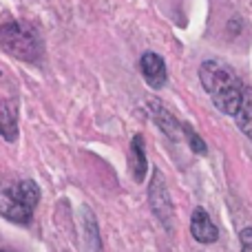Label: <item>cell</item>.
Segmentation results:
<instances>
[{"label":"cell","instance_id":"ba28073f","mask_svg":"<svg viewBox=\"0 0 252 252\" xmlns=\"http://www.w3.org/2000/svg\"><path fill=\"white\" fill-rule=\"evenodd\" d=\"M0 135L7 142H16L18 137V109L16 102H4L0 106Z\"/></svg>","mask_w":252,"mask_h":252},{"label":"cell","instance_id":"277c9868","mask_svg":"<svg viewBox=\"0 0 252 252\" xmlns=\"http://www.w3.org/2000/svg\"><path fill=\"white\" fill-rule=\"evenodd\" d=\"M148 201H151L153 215L161 221V226L164 228L173 226V217H175L173 201H170L168 188H166V182H164V175H161L159 170H155V175H153L151 188H148Z\"/></svg>","mask_w":252,"mask_h":252},{"label":"cell","instance_id":"52a82bcc","mask_svg":"<svg viewBox=\"0 0 252 252\" xmlns=\"http://www.w3.org/2000/svg\"><path fill=\"white\" fill-rule=\"evenodd\" d=\"M148 109H151V113H153V118H155V122L157 126H159L161 130H164L168 137H173V139H177L179 137V130H182V124L177 122V120L173 118V115L168 113V111L164 109V106L159 104L157 100H151L148 102Z\"/></svg>","mask_w":252,"mask_h":252},{"label":"cell","instance_id":"8fae6325","mask_svg":"<svg viewBox=\"0 0 252 252\" xmlns=\"http://www.w3.org/2000/svg\"><path fill=\"white\" fill-rule=\"evenodd\" d=\"M87 213V219H84V232H87V241H89V250L91 252H100V232H97V226H95V219H93L91 210L84 208Z\"/></svg>","mask_w":252,"mask_h":252},{"label":"cell","instance_id":"8992f818","mask_svg":"<svg viewBox=\"0 0 252 252\" xmlns=\"http://www.w3.org/2000/svg\"><path fill=\"white\" fill-rule=\"evenodd\" d=\"M190 235L199 244H215L219 237V228L213 223L210 215L204 208H195L190 217Z\"/></svg>","mask_w":252,"mask_h":252},{"label":"cell","instance_id":"4fadbf2b","mask_svg":"<svg viewBox=\"0 0 252 252\" xmlns=\"http://www.w3.org/2000/svg\"><path fill=\"white\" fill-rule=\"evenodd\" d=\"M241 252H252V228L241 230Z\"/></svg>","mask_w":252,"mask_h":252},{"label":"cell","instance_id":"5b68a950","mask_svg":"<svg viewBox=\"0 0 252 252\" xmlns=\"http://www.w3.org/2000/svg\"><path fill=\"white\" fill-rule=\"evenodd\" d=\"M139 69H142V75L146 80L148 87L153 89H161L168 80V73H166V64L157 53H144L142 60H139Z\"/></svg>","mask_w":252,"mask_h":252},{"label":"cell","instance_id":"3957f363","mask_svg":"<svg viewBox=\"0 0 252 252\" xmlns=\"http://www.w3.org/2000/svg\"><path fill=\"white\" fill-rule=\"evenodd\" d=\"M0 49L18 60L35 62L42 53V42L33 27L11 20L0 25Z\"/></svg>","mask_w":252,"mask_h":252},{"label":"cell","instance_id":"7c38bea8","mask_svg":"<svg viewBox=\"0 0 252 252\" xmlns=\"http://www.w3.org/2000/svg\"><path fill=\"white\" fill-rule=\"evenodd\" d=\"M182 133L186 135V139H188V144H190V148L195 153H199V155H206V144H204V139L199 137V135L195 133V130L190 128L188 124H182Z\"/></svg>","mask_w":252,"mask_h":252},{"label":"cell","instance_id":"6da1fadb","mask_svg":"<svg viewBox=\"0 0 252 252\" xmlns=\"http://www.w3.org/2000/svg\"><path fill=\"white\" fill-rule=\"evenodd\" d=\"M199 80L201 87L206 89V93L210 95V100L215 102V106L221 113H237L241 100H244L246 89L230 66L219 60H206L199 69Z\"/></svg>","mask_w":252,"mask_h":252},{"label":"cell","instance_id":"9c48e42d","mask_svg":"<svg viewBox=\"0 0 252 252\" xmlns=\"http://www.w3.org/2000/svg\"><path fill=\"white\" fill-rule=\"evenodd\" d=\"M130 155H133V177L135 182H144L148 170V161H146V151H144V137L135 135L130 142Z\"/></svg>","mask_w":252,"mask_h":252},{"label":"cell","instance_id":"7a4b0ae2","mask_svg":"<svg viewBox=\"0 0 252 252\" xmlns=\"http://www.w3.org/2000/svg\"><path fill=\"white\" fill-rule=\"evenodd\" d=\"M40 201V188L31 179H22L0 192V215L13 223H29Z\"/></svg>","mask_w":252,"mask_h":252},{"label":"cell","instance_id":"30bf717a","mask_svg":"<svg viewBox=\"0 0 252 252\" xmlns=\"http://www.w3.org/2000/svg\"><path fill=\"white\" fill-rule=\"evenodd\" d=\"M235 122L239 126V130H244L246 137L252 139V91L244 93V100H241L239 109L235 113Z\"/></svg>","mask_w":252,"mask_h":252}]
</instances>
